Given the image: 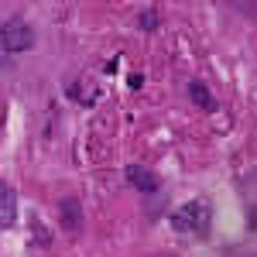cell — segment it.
<instances>
[{
    "mask_svg": "<svg viewBox=\"0 0 257 257\" xmlns=\"http://www.w3.org/2000/svg\"><path fill=\"white\" fill-rule=\"evenodd\" d=\"M0 41L7 52H28V48H35V31L24 18H11L0 28Z\"/></svg>",
    "mask_w": 257,
    "mask_h": 257,
    "instance_id": "1",
    "label": "cell"
},
{
    "mask_svg": "<svg viewBox=\"0 0 257 257\" xmlns=\"http://www.w3.org/2000/svg\"><path fill=\"white\" fill-rule=\"evenodd\" d=\"M178 230H202V223H206V206L202 202H189V206H182L178 209V216L172 219Z\"/></svg>",
    "mask_w": 257,
    "mask_h": 257,
    "instance_id": "2",
    "label": "cell"
},
{
    "mask_svg": "<svg viewBox=\"0 0 257 257\" xmlns=\"http://www.w3.org/2000/svg\"><path fill=\"white\" fill-rule=\"evenodd\" d=\"M14 213H18V199H14V192L0 182V226H11V223H14Z\"/></svg>",
    "mask_w": 257,
    "mask_h": 257,
    "instance_id": "3",
    "label": "cell"
},
{
    "mask_svg": "<svg viewBox=\"0 0 257 257\" xmlns=\"http://www.w3.org/2000/svg\"><path fill=\"white\" fill-rule=\"evenodd\" d=\"M127 182H134L141 192H155V189H158V178L151 175V172H144L141 165H131V168H127Z\"/></svg>",
    "mask_w": 257,
    "mask_h": 257,
    "instance_id": "4",
    "label": "cell"
},
{
    "mask_svg": "<svg viewBox=\"0 0 257 257\" xmlns=\"http://www.w3.org/2000/svg\"><path fill=\"white\" fill-rule=\"evenodd\" d=\"M189 96L196 99L199 106H209V110H213V106H216V103H213V96H209V93H206V86H202V82H192V86H189Z\"/></svg>",
    "mask_w": 257,
    "mask_h": 257,
    "instance_id": "5",
    "label": "cell"
}]
</instances>
